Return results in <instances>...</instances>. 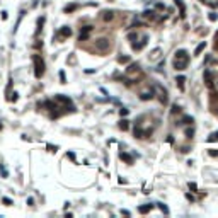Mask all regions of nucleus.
<instances>
[{"mask_svg": "<svg viewBox=\"0 0 218 218\" xmlns=\"http://www.w3.org/2000/svg\"><path fill=\"white\" fill-rule=\"evenodd\" d=\"M208 19L211 22H215V21H218V14L216 12H209V16H208Z\"/></svg>", "mask_w": 218, "mask_h": 218, "instance_id": "21", "label": "nucleus"}, {"mask_svg": "<svg viewBox=\"0 0 218 218\" xmlns=\"http://www.w3.org/2000/svg\"><path fill=\"white\" fill-rule=\"evenodd\" d=\"M174 4L179 7V16L184 19V17H186V5H184V2H182V0H174Z\"/></svg>", "mask_w": 218, "mask_h": 218, "instance_id": "5", "label": "nucleus"}, {"mask_svg": "<svg viewBox=\"0 0 218 218\" xmlns=\"http://www.w3.org/2000/svg\"><path fill=\"white\" fill-rule=\"evenodd\" d=\"M77 9V4H70V5H67V7H65V12L68 14V12H73V10Z\"/></svg>", "mask_w": 218, "mask_h": 218, "instance_id": "19", "label": "nucleus"}, {"mask_svg": "<svg viewBox=\"0 0 218 218\" xmlns=\"http://www.w3.org/2000/svg\"><path fill=\"white\" fill-rule=\"evenodd\" d=\"M4 205L10 206V205H12V199H9V198H4Z\"/></svg>", "mask_w": 218, "mask_h": 218, "instance_id": "33", "label": "nucleus"}, {"mask_svg": "<svg viewBox=\"0 0 218 218\" xmlns=\"http://www.w3.org/2000/svg\"><path fill=\"white\" fill-rule=\"evenodd\" d=\"M208 154L211 155V157H218V150H215V148H209V150H208Z\"/></svg>", "mask_w": 218, "mask_h": 218, "instance_id": "28", "label": "nucleus"}, {"mask_svg": "<svg viewBox=\"0 0 218 218\" xmlns=\"http://www.w3.org/2000/svg\"><path fill=\"white\" fill-rule=\"evenodd\" d=\"M175 82H177V87H179L181 90H184V82H186V77H184V75H179V77L175 78Z\"/></svg>", "mask_w": 218, "mask_h": 218, "instance_id": "9", "label": "nucleus"}, {"mask_svg": "<svg viewBox=\"0 0 218 218\" xmlns=\"http://www.w3.org/2000/svg\"><path fill=\"white\" fill-rule=\"evenodd\" d=\"M90 31H92V26H84V27L80 29V33H84V34H89Z\"/></svg>", "mask_w": 218, "mask_h": 218, "instance_id": "22", "label": "nucleus"}, {"mask_svg": "<svg viewBox=\"0 0 218 218\" xmlns=\"http://www.w3.org/2000/svg\"><path fill=\"white\" fill-rule=\"evenodd\" d=\"M118 61H119V63H128V61H130V56H119V58H118Z\"/></svg>", "mask_w": 218, "mask_h": 218, "instance_id": "24", "label": "nucleus"}, {"mask_svg": "<svg viewBox=\"0 0 218 218\" xmlns=\"http://www.w3.org/2000/svg\"><path fill=\"white\" fill-rule=\"evenodd\" d=\"M189 189H192V191H198V186L194 182H189Z\"/></svg>", "mask_w": 218, "mask_h": 218, "instance_id": "32", "label": "nucleus"}, {"mask_svg": "<svg viewBox=\"0 0 218 218\" xmlns=\"http://www.w3.org/2000/svg\"><path fill=\"white\" fill-rule=\"evenodd\" d=\"M80 41H85V39H89V34H84V33H80Z\"/></svg>", "mask_w": 218, "mask_h": 218, "instance_id": "31", "label": "nucleus"}, {"mask_svg": "<svg viewBox=\"0 0 218 218\" xmlns=\"http://www.w3.org/2000/svg\"><path fill=\"white\" fill-rule=\"evenodd\" d=\"M206 140H208V141H216L218 140V131H213L208 138H206Z\"/></svg>", "mask_w": 218, "mask_h": 218, "instance_id": "20", "label": "nucleus"}, {"mask_svg": "<svg viewBox=\"0 0 218 218\" xmlns=\"http://www.w3.org/2000/svg\"><path fill=\"white\" fill-rule=\"evenodd\" d=\"M143 17H145V19H154L155 17V12H154V10H145V12H143Z\"/></svg>", "mask_w": 218, "mask_h": 218, "instance_id": "16", "label": "nucleus"}, {"mask_svg": "<svg viewBox=\"0 0 218 218\" xmlns=\"http://www.w3.org/2000/svg\"><path fill=\"white\" fill-rule=\"evenodd\" d=\"M138 38V34H135V33H131V34H128V39H131V41H133V39H137Z\"/></svg>", "mask_w": 218, "mask_h": 218, "instance_id": "34", "label": "nucleus"}, {"mask_svg": "<svg viewBox=\"0 0 218 218\" xmlns=\"http://www.w3.org/2000/svg\"><path fill=\"white\" fill-rule=\"evenodd\" d=\"M60 78H61V82L65 84V73H63V72H60Z\"/></svg>", "mask_w": 218, "mask_h": 218, "instance_id": "37", "label": "nucleus"}, {"mask_svg": "<svg viewBox=\"0 0 218 218\" xmlns=\"http://www.w3.org/2000/svg\"><path fill=\"white\" fill-rule=\"evenodd\" d=\"M215 39H216V41H218V33H216V34H215Z\"/></svg>", "mask_w": 218, "mask_h": 218, "instance_id": "38", "label": "nucleus"}, {"mask_svg": "<svg viewBox=\"0 0 218 218\" xmlns=\"http://www.w3.org/2000/svg\"><path fill=\"white\" fill-rule=\"evenodd\" d=\"M126 70H128V72H135V70H138V63H131Z\"/></svg>", "mask_w": 218, "mask_h": 218, "instance_id": "23", "label": "nucleus"}, {"mask_svg": "<svg viewBox=\"0 0 218 218\" xmlns=\"http://www.w3.org/2000/svg\"><path fill=\"white\" fill-rule=\"evenodd\" d=\"M43 22H44V17H39L38 19V33L41 31V27H43Z\"/></svg>", "mask_w": 218, "mask_h": 218, "instance_id": "27", "label": "nucleus"}, {"mask_svg": "<svg viewBox=\"0 0 218 218\" xmlns=\"http://www.w3.org/2000/svg\"><path fill=\"white\" fill-rule=\"evenodd\" d=\"M154 92H158V99H160V102H162V104L167 102V92L160 85H158V84H157V85H154Z\"/></svg>", "mask_w": 218, "mask_h": 218, "instance_id": "4", "label": "nucleus"}, {"mask_svg": "<svg viewBox=\"0 0 218 218\" xmlns=\"http://www.w3.org/2000/svg\"><path fill=\"white\" fill-rule=\"evenodd\" d=\"M128 123H130L128 119H121V123H119V128L123 130V131H126V130L130 128V124H128Z\"/></svg>", "mask_w": 218, "mask_h": 218, "instance_id": "15", "label": "nucleus"}, {"mask_svg": "<svg viewBox=\"0 0 218 218\" xmlns=\"http://www.w3.org/2000/svg\"><path fill=\"white\" fill-rule=\"evenodd\" d=\"M95 48H97L99 51H106V50H109V39H106V38L95 39Z\"/></svg>", "mask_w": 218, "mask_h": 218, "instance_id": "3", "label": "nucleus"}, {"mask_svg": "<svg viewBox=\"0 0 218 218\" xmlns=\"http://www.w3.org/2000/svg\"><path fill=\"white\" fill-rule=\"evenodd\" d=\"M205 48H206V43L203 41V43H199V44L196 46V50H194V55H199V53L203 51V50H205Z\"/></svg>", "mask_w": 218, "mask_h": 218, "instance_id": "14", "label": "nucleus"}, {"mask_svg": "<svg viewBox=\"0 0 218 218\" xmlns=\"http://www.w3.org/2000/svg\"><path fill=\"white\" fill-rule=\"evenodd\" d=\"M192 135H194V130H192V128L186 130V137H188V138H192Z\"/></svg>", "mask_w": 218, "mask_h": 218, "instance_id": "26", "label": "nucleus"}, {"mask_svg": "<svg viewBox=\"0 0 218 218\" xmlns=\"http://www.w3.org/2000/svg\"><path fill=\"white\" fill-rule=\"evenodd\" d=\"M189 63V55L186 50H177L174 58V68L175 70H186Z\"/></svg>", "mask_w": 218, "mask_h": 218, "instance_id": "1", "label": "nucleus"}, {"mask_svg": "<svg viewBox=\"0 0 218 218\" xmlns=\"http://www.w3.org/2000/svg\"><path fill=\"white\" fill-rule=\"evenodd\" d=\"M152 208H154V205H143V206H140V208H138V211H140L141 215H145V213H148Z\"/></svg>", "mask_w": 218, "mask_h": 218, "instance_id": "10", "label": "nucleus"}, {"mask_svg": "<svg viewBox=\"0 0 218 218\" xmlns=\"http://www.w3.org/2000/svg\"><path fill=\"white\" fill-rule=\"evenodd\" d=\"M10 101H17V92H14L12 97H10Z\"/></svg>", "mask_w": 218, "mask_h": 218, "instance_id": "35", "label": "nucleus"}, {"mask_svg": "<svg viewBox=\"0 0 218 218\" xmlns=\"http://www.w3.org/2000/svg\"><path fill=\"white\" fill-rule=\"evenodd\" d=\"M119 158L121 160H124L128 165H131L133 164V155H130L128 152H119Z\"/></svg>", "mask_w": 218, "mask_h": 218, "instance_id": "6", "label": "nucleus"}, {"mask_svg": "<svg viewBox=\"0 0 218 218\" xmlns=\"http://www.w3.org/2000/svg\"><path fill=\"white\" fill-rule=\"evenodd\" d=\"M33 61H34V75L38 78H41L44 75V68H46L44 60L41 58V55H34L33 56Z\"/></svg>", "mask_w": 218, "mask_h": 218, "instance_id": "2", "label": "nucleus"}, {"mask_svg": "<svg viewBox=\"0 0 218 218\" xmlns=\"http://www.w3.org/2000/svg\"><path fill=\"white\" fill-rule=\"evenodd\" d=\"M181 123H184V124H192V123H194V119H192V116H184Z\"/></svg>", "mask_w": 218, "mask_h": 218, "instance_id": "17", "label": "nucleus"}, {"mask_svg": "<svg viewBox=\"0 0 218 218\" xmlns=\"http://www.w3.org/2000/svg\"><path fill=\"white\" fill-rule=\"evenodd\" d=\"M56 101H60V102H63V104H70V99L65 97V95H56Z\"/></svg>", "mask_w": 218, "mask_h": 218, "instance_id": "18", "label": "nucleus"}, {"mask_svg": "<svg viewBox=\"0 0 218 218\" xmlns=\"http://www.w3.org/2000/svg\"><path fill=\"white\" fill-rule=\"evenodd\" d=\"M155 9H158V10H162V9H164V4H157V5H155Z\"/></svg>", "mask_w": 218, "mask_h": 218, "instance_id": "36", "label": "nucleus"}, {"mask_svg": "<svg viewBox=\"0 0 218 218\" xmlns=\"http://www.w3.org/2000/svg\"><path fill=\"white\" fill-rule=\"evenodd\" d=\"M211 77H213V73L209 72V70H206L205 72V82L208 84V85H211Z\"/></svg>", "mask_w": 218, "mask_h": 218, "instance_id": "13", "label": "nucleus"}, {"mask_svg": "<svg viewBox=\"0 0 218 218\" xmlns=\"http://www.w3.org/2000/svg\"><path fill=\"white\" fill-rule=\"evenodd\" d=\"M128 112H130V111L126 109V107H121V109H119V114H121V116H128Z\"/></svg>", "mask_w": 218, "mask_h": 218, "instance_id": "29", "label": "nucleus"}, {"mask_svg": "<svg viewBox=\"0 0 218 218\" xmlns=\"http://www.w3.org/2000/svg\"><path fill=\"white\" fill-rule=\"evenodd\" d=\"M171 112H172V114L179 112V106H177V104H174V106H172V109H171Z\"/></svg>", "mask_w": 218, "mask_h": 218, "instance_id": "30", "label": "nucleus"}, {"mask_svg": "<svg viewBox=\"0 0 218 218\" xmlns=\"http://www.w3.org/2000/svg\"><path fill=\"white\" fill-rule=\"evenodd\" d=\"M154 89H150V90H145V92H141V95H140V99L141 101H148V99H152L154 97Z\"/></svg>", "mask_w": 218, "mask_h": 218, "instance_id": "7", "label": "nucleus"}, {"mask_svg": "<svg viewBox=\"0 0 218 218\" xmlns=\"http://www.w3.org/2000/svg\"><path fill=\"white\" fill-rule=\"evenodd\" d=\"M60 34L63 36V38H70V36H72V29H70V27H61L60 29Z\"/></svg>", "mask_w": 218, "mask_h": 218, "instance_id": "8", "label": "nucleus"}, {"mask_svg": "<svg viewBox=\"0 0 218 218\" xmlns=\"http://www.w3.org/2000/svg\"><path fill=\"white\" fill-rule=\"evenodd\" d=\"M147 39H148V38H147V36H143V39H141V43H140V44H137V43L133 44V50H137V51H138V50H141V48L147 44Z\"/></svg>", "mask_w": 218, "mask_h": 218, "instance_id": "11", "label": "nucleus"}, {"mask_svg": "<svg viewBox=\"0 0 218 218\" xmlns=\"http://www.w3.org/2000/svg\"><path fill=\"white\" fill-rule=\"evenodd\" d=\"M104 16H102V19L104 21H111L112 17H114V14H112V10H106V12H102Z\"/></svg>", "mask_w": 218, "mask_h": 218, "instance_id": "12", "label": "nucleus"}, {"mask_svg": "<svg viewBox=\"0 0 218 218\" xmlns=\"http://www.w3.org/2000/svg\"><path fill=\"white\" fill-rule=\"evenodd\" d=\"M157 205H158V208L162 209L164 213H169V208H167V206H165V205H164V203H157Z\"/></svg>", "mask_w": 218, "mask_h": 218, "instance_id": "25", "label": "nucleus"}]
</instances>
